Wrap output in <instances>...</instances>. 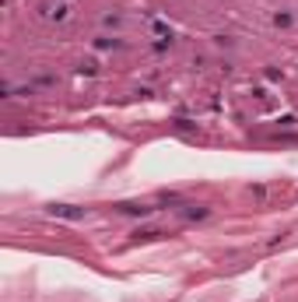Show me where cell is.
Segmentation results:
<instances>
[{"label":"cell","instance_id":"6da1fadb","mask_svg":"<svg viewBox=\"0 0 298 302\" xmlns=\"http://www.w3.org/2000/svg\"><path fill=\"white\" fill-rule=\"evenodd\" d=\"M53 215H60V218H81L84 211H77V208H67V204H60V208H53Z\"/></svg>","mask_w":298,"mask_h":302}]
</instances>
